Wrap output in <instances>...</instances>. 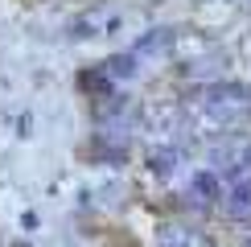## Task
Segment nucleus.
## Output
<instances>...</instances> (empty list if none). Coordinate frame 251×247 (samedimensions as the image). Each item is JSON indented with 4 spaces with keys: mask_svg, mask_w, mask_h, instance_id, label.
I'll return each instance as SVG.
<instances>
[{
    "mask_svg": "<svg viewBox=\"0 0 251 247\" xmlns=\"http://www.w3.org/2000/svg\"><path fill=\"white\" fill-rule=\"evenodd\" d=\"M247 103H251L247 87H239V82H214V87L202 91L198 111H202L206 120H214V124H235L247 111Z\"/></svg>",
    "mask_w": 251,
    "mask_h": 247,
    "instance_id": "f257e3e1",
    "label": "nucleus"
},
{
    "mask_svg": "<svg viewBox=\"0 0 251 247\" xmlns=\"http://www.w3.org/2000/svg\"><path fill=\"white\" fill-rule=\"evenodd\" d=\"M177 161H181V152H177V148H156L152 152V169L156 173H173Z\"/></svg>",
    "mask_w": 251,
    "mask_h": 247,
    "instance_id": "1a4fd4ad",
    "label": "nucleus"
},
{
    "mask_svg": "<svg viewBox=\"0 0 251 247\" xmlns=\"http://www.w3.org/2000/svg\"><path fill=\"white\" fill-rule=\"evenodd\" d=\"M173 41H177L173 29H165V25H161V29H149V33L136 41V58H140V54H165Z\"/></svg>",
    "mask_w": 251,
    "mask_h": 247,
    "instance_id": "7ed1b4c3",
    "label": "nucleus"
},
{
    "mask_svg": "<svg viewBox=\"0 0 251 247\" xmlns=\"http://www.w3.org/2000/svg\"><path fill=\"white\" fill-rule=\"evenodd\" d=\"M243 247H251V235H247V239H243Z\"/></svg>",
    "mask_w": 251,
    "mask_h": 247,
    "instance_id": "9d476101",
    "label": "nucleus"
},
{
    "mask_svg": "<svg viewBox=\"0 0 251 247\" xmlns=\"http://www.w3.org/2000/svg\"><path fill=\"white\" fill-rule=\"evenodd\" d=\"M210 165H223V169L239 173L247 165V144L243 140H226V144H214L210 148Z\"/></svg>",
    "mask_w": 251,
    "mask_h": 247,
    "instance_id": "f03ea898",
    "label": "nucleus"
},
{
    "mask_svg": "<svg viewBox=\"0 0 251 247\" xmlns=\"http://www.w3.org/2000/svg\"><path fill=\"white\" fill-rule=\"evenodd\" d=\"M218 198V181L210 177V173H198V177L190 181V202L194 206H214Z\"/></svg>",
    "mask_w": 251,
    "mask_h": 247,
    "instance_id": "39448f33",
    "label": "nucleus"
},
{
    "mask_svg": "<svg viewBox=\"0 0 251 247\" xmlns=\"http://www.w3.org/2000/svg\"><path fill=\"white\" fill-rule=\"evenodd\" d=\"M226 214L231 219H251V181H235L231 198H226Z\"/></svg>",
    "mask_w": 251,
    "mask_h": 247,
    "instance_id": "423d86ee",
    "label": "nucleus"
},
{
    "mask_svg": "<svg viewBox=\"0 0 251 247\" xmlns=\"http://www.w3.org/2000/svg\"><path fill=\"white\" fill-rule=\"evenodd\" d=\"M107 25H111V17L103 13V8H95V13H82V17L70 21V37H95L99 29H107Z\"/></svg>",
    "mask_w": 251,
    "mask_h": 247,
    "instance_id": "20e7f679",
    "label": "nucleus"
},
{
    "mask_svg": "<svg viewBox=\"0 0 251 247\" xmlns=\"http://www.w3.org/2000/svg\"><path fill=\"white\" fill-rule=\"evenodd\" d=\"M161 247H194V235L185 226H161Z\"/></svg>",
    "mask_w": 251,
    "mask_h": 247,
    "instance_id": "0eeeda50",
    "label": "nucleus"
},
{
    "mask_svg": "<svg viewBox=\"0 0 251 247\" xmlns=\"http://www.w3.org/2000/svg\"><path fill=\"white\" fill-rule=\"evenodd\" d=\"M103 70H107L111 78H132V74H136V54H120V58H111Z\"/></svg>",
    "mask_w": 251,
    "mask_h": 247,
    "instance_id": "6e6552de",
    "label": "nucleus"
}]
</instances>
